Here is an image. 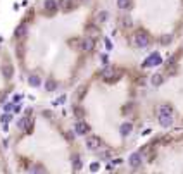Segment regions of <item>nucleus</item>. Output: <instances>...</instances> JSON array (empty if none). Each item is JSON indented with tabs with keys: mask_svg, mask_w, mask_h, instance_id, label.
<instances>
[{
	"mask_svg": "<svg viewBox=\"0 0 183 174\" xmlns=\"http://www.w3.org/2000/svg\"><path fill=\"white\" fill-rule=\"evenodd\" d=\"M93 47H95L93 38H85L81 42V50H83V52H92V50H93Z\"/></svg>",
	"mask_w": 183,
	"mask_h": 174,
	"instance_id": "7",
	"label": "nucleus"
},
{
	"mask_svg": "<svg viewBox=\"0 0 183 174\" xmlns=\"http://www.w3.org/2000/svg\"><path fill=\"white\" fill-rule=\"evenodd\" d=\"M102 78H104V81H107V83H114L116 79L121 78V71L114 69V67H107V69L102 73Z\"/></svg>",
	"mask_w": 183,
	"mask_h": 174,
	"instance_id": "2",
	"label": "nucleus"
},
{
	"mask_svg": "<svg viewBox=\"0 0 183 174\" xmlns=\"http://www.w3.org/2000/svg\"><path fill=\"white\" fill-rule=\"evenodd\" d=\"M48 90V92H54V90H55L57 88V85H55V81H50V79H48L47 81V86H45Z\"/></svg>",
	"mask_w": 183,
	"mask_h": 174,
	"instance_id": "20",
	"label": "nucleus"
},
{
	"mask_svg": "<svg viewBox=\"0 0 183 174\" xmlns=\"http://www.w3.org/2000/svg\"><path fill=\"white\" fill-rule=\"evenodd\" d=\"M26 33H28V26H26V24H22V26L18 28V31H16V36H18V38H22V36H26Z\"/></svg>",
	"mask_w": 183,
	"mask_h": 174,
	"instance_id": "14",
	"label": "nucleus"
},
{
	"mask_svg": "<svg viewBox=\"0 0 183 174\" xmlns=\"http://www.w3.org/2000/svg\"><path fill=\"white\" fill-rule=\"evenodd\" d=\"M118 7H119V9H130V7H131V0H118Z\"/></svg>",
	"mask_w": 183,
	"mask_h": 174,
	"instance_id": "16",
	"label": "nucleus"
},
{
	"mask_svg": "<svg viewBox=\"0 0 183 174\" xmlns=\"http://www.w3.org/2000/svg\"><path fill=\"white\" fill-rule=\"evenodd\" d=\"M162 81H164V78H162L161 74H154L152 78H150V83H152L154 86H161Z\"/></svg>",
	"mask_w": 183,
	"mask_h": 174,
	"instance_id": "13",
	"label": "nucleus"
},
{
	"mask_svg": "<svg viewBox=\"0 0 183 174\" xmlns=\"http://www.w3.org/2000/svg\"><path fill=\"white\" fill-rule=\"evenodd\" d=\"M21 98H22L21 95H16V97H14V102H16V104H18V102H21Z\"/></svg>",
	"mask_w": 183,
	"mask_h": 174,
	"instance_id": "23",
	"label": "nucleus"
},
{
	"mask_svg": "<svg viewBox=\"0 0 183 174\" xmlns=\"http://www.w3.org/2000/svg\"><path fill=\"white\" fill-rule=\"evenodd\" d=\"M74 131H76V135H87L88 131H90V126H88L87 122L78 121V122H76V128H74Z\"/></svg>",
	"mask_w": 183,
	"mask_h": 174,
	"instance_id": "5",
	"label": "nucleus"
},
{
	"mask_svg": "<svg viewBox=\"0 0 183 174\" xmlns=\"http://www.w3.org/2000/svg\"><path fill=\"white\" fill-rule=\"evenodd\" d=\"M31 124H33V121H31L30 117H22L21 121L18 122L19 129H22V131H31Z\"/></svg>",
	"mask_w": 183,
	"mask_h": 174,
	"instance_id": "8",
	"label": "nucleus"
},
{
	"mask_svg": "<svg viewBox=\"0 0 183 174\" xmlns=\"http://www.w3.org/2000/svg\"><path fill=\"white\" fill-rule=\"evenodd\" d=\"M99 167H100V165L97 164V162H93V164L90 165V171H93V172H97V171H99Z\"/></svg>",
	"mask_w": 183,
	"mask_h": 174,
	"instance_id": "22",
	"label": "nucleus"
},
{
	"mask_svg": "<svg viewBox=\"0 0 183 174\" xmlns=\"http://www.w3.org/2000/svg\"><path fill=\"white\" fill-rule=\"evenodd\" d=\"M161 42H162V45H169L171 36H162V38H161Z\"/></svg>",
	"mask_w": 183,
	"mask_h": 174,
	"instance_id": "21",
	"label": "nucleus"
},
{
	"mask_svg": "<svg viewBox=\"0 0 183 174\" xmlns=\"http://www.w3.org/2000/svg\"><path fill=\"white\" fill-rule=\"evenodd\" d=\"M109 19V14L105 12V10H102V12H99V16H97V21L99 22H105Z\"/></svg>",
	"mask_w": 183,
	"mask_h": 174,
	"instance_id": "18",
	"label": "nucleus"
},
{
	"mask_svg": "<svg viewBox=\"0 0 183 174\" xmlns=\"http://www.w3.org/2000/svg\"><path fill=\"white\" fill-rule=\"evenodd\" d=\"M28 83H30V86H33V88H36V86H40V83H42V79L36 76V74H31L30 78H28Z\"/></svg>",
	"mask_w": 183,
	"mask_h": 174,
	"instance_id": "12",
	"label": "nucleus"
},
{
	"mask_svg": "<svg viewBox=\"0 0 183 174\" xmlns=\"http://www.w3.org/2000/svg\"><path fill=\"white\" fill-rule=\"evenodd\" d=\"M102 145L100 138H97V136H90V138L87 140V147L92 148V150H95V148H99Z\"/></svg>",
	"mask_w": 183,
	"mask_h": 174,
	"instance_id": "9",
	"label": "nucleus"
},
{
	"mask_svg": "<svg viewBox=\"0 0 183 174\" xmlns=\"http://www.w3.org/2000/svg\"><path fill=\"white\" fill-rule=\"evenodd\" d=\"M73 169L74 171L81 169V159H79V157H73Z\"/></svg>",
	"mask_w": 183,
	"mask_h": 174,
	"instance_id": "17",
	"label": "nucleus"
},
{
	"mask_svg": "<svg viewBox=\"0 0 183 174\" xmlns=\"http://www.w3.org/2000/svg\"><path fill=\"white\" fill-rule=\"evenodd\" d=\"M79 2H88V0H79Z\"/></svg>",
	"mask_w": 183,
	"mask_h": 174,
	"instance_id": "24",
	"label": "nucleus"
},
{
	"mask_svg": "<svg viewBox=\"0 0 183 174\" xmlns=\"http://www.w3.org/2000/svg\"><path fill=\"white\" fill-rule=\"evenodd\" d=\"M159 64H162V57H161V53L154 52L144 61L142 67H154V65H159Z\"/></svg>",
	"mask_w": 183,
	"mask_h": 174,
	"instance_id": "4",
	"label": "nucleus"
},
{
	"mask_svg": "<svg viewBox=\"0 0 183 174\" xmlns=\"http://www.w3.org/2000/svg\"><path fill=\"white\" fill-rule=\"evenodd\" d=\"M133 42H135V45L138 48H145V47H148V43H150V38H148V35L145 31H138L135 35V38H133Z\"/></svg>",
	"mask_w": 183,
	"mask_h": 174,
	"instance_id": "3",
	"label": "nucleus"
},
{
	"mask_svg": "<svg viewBox=\"0 0 183 174\" xmlns=\"http://www.w3.org/2000/svg\"><path fill=\"white\" fill-rule=\"evenodd\" d=\"M131 129H133V126H131L130 122H124V124L121 126V135H123V136L130 135V131H131Z\"/></svg>",
	"mask_w": 183,
	"mask_h": 174,
	"instance_id": "15",
	"label": "nucleus"
},
{
	"mask_svg": "<svg viewBox=\"0 0 183 174\" xmlns=\"http://www.w3.org/2000/svg\"><path fill=\"white\" fill-rule=\"evenodd\" d=\"M157 117H159V124L162 128H169L173 126V109L171 105L164 104L157 109Z\"/></svg>",
	"mask_w": 183,
	"mask_h": 174,
	"instance_id": "1",
	"label": "nucleus"
},
{
	"mask_svg": "<svg viewBox=\"0 0 183 174\" xmlns=\"http://www.w3.org/2000/svg\"><path fill=\"white\" fill-rule=\"evenodd\" d=\"M128 162H130V165L133 169H136V167H140V164H142V155H140V153H131Z\"/></svg>",
	"mask_w": 183,
	"mask_h": 174,
	"instance_id": "6",
	"label": "nucleus"
},
{
	"mask_svg": "<svg viewBox=\"0 0 183 174\" xmlns=\"http://www.w3.org/2000/svg\"><path fill=\"white\" fill-rule=\"evenodd\" d=\"M57 7H59V2H55V0H45V10L47 12H55Z\"/></svg>",
	"mask_w": 183,
	"mask_h": 174,
	"instance_id": "10",
	"label": "nucleus"
},
{
	"mask_svg": "<svg viewBox=\"0 0 183 174\" xmlns=\"http://www.w3.org/2000/svg\"><path fill=\"white\" fill-rule=\"evenodd\" d=\"M4 76L5 78H10V76H12V65H4Z\"/></svg>",
	"mask_w": 183,
	"mask_h": 174,
	"instance_id": "19",
	"label": "nucleus"
},
{
	"mask_svg": "<svg viewBox=\"0 0 183 174\" xmlns=\"http://www.w3.org/2000/svg\"><path fill=\"white\" fill-rule=\"evenodd\" d=\"M59 7H61V10L67 12V10L73 9V2L71 0H59Z\"/></svg>",
	"mask_w": 183,
	"mask_h": 174,
	"instance_id": "11",
	"label": "nucleus"
}]
</instances>
